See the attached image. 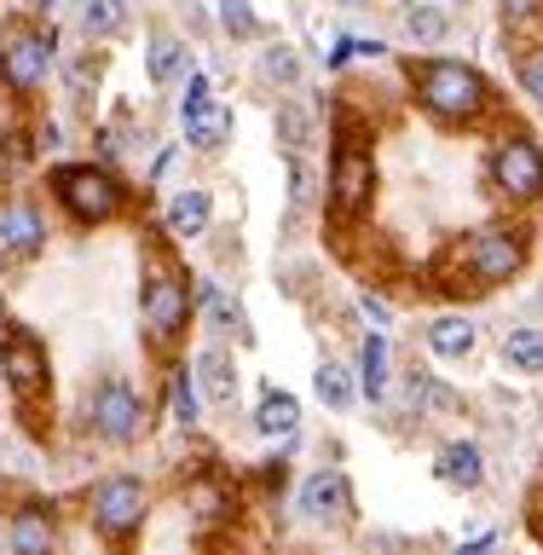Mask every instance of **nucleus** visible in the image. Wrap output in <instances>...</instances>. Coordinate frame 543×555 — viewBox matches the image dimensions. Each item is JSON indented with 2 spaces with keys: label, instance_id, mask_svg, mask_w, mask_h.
Segmentation results:
<instances>
[{
  "label": "nucleus",
  "instance_id": "f257e3e1",
  "mask_svg": "<svg viewBox=\"0 0 543 555\" xmlns=\"http://www.w3.org/2000/svg\"><path fill=\"white\" fill-rule=\"evenodd\" d=\"M405 76L440 128H475L492 111V81L463 59H405Z\"/></svg>",
  "mask_w": 543,
  "mask_h": 555
},
{
  "label": "nucleus",
  "instance_id": "f03ea898",
  "mask_svg": "<svg viewBox=\"0 0 543 555\" xmlns=\"http://www.w3.org/2000/svg\"><path fill=\"white\" fill-rule=\"evenodd\" d=\"M376 197V156L364 145V133L353 128V116H341V133H336V151H329V180H324V208H329V225H359L364 208Z\"/></svg>",
  "mask_w": 543,
  "mask_h": 555
},
{
  "label": "nucleus",
  "instance_id": "7ed1b4c3",
  "mask_svg": "<svg viewBox=\"0 0 543 555\" xmlns=\"http://www.w3.org/2000/svg\"><path fill=\"white\" fill-rule=\"evenodd\" d=\"M0 376L12 388V405L29 428H41L47 416V399H52V376H47V347L29 324H7L0 336Z\"/></svg>",
  "mask_w": 543,
  "mask_h": 555
},
{
  "label": "nucleus",
  "instance_id": "20e7f679",
  "mask_svg": "<svg viewBox=\"0 0 543 555\" xmlns=\"http://www.w3.org/2000/svg\"><path fill=\"white\" fill-rule=\"evenodd\" d=\"M139 319H145V336L156 353H168L173 341L185 336L191 324V284L168 260H151L145 267V284H139Z\"/></svg>",
  "mask_w": 543,
  "mask_h": 555
},
{
  "label": "nucleus",
  "instance_id": "39448f33",
  "mask_svg": "<svg viewBox=\"0 0 543 555\" xmlns=\"http://www.w3.org/2000/svg\"><path fill=\"white\" fill-rule=\"evenodd\" d=\"M47 185H52V197L69 208V220H76V225H104V220L121 215V203H128V197H121V185H116V173H104L93 163L52 168Z\"/></svg>",
  "mask_w": 543,
  "mask_h": 555
},
{
  "label": "nucleus",
  "instance_id": "423d86ee",
  "mask_svg": "<svg viewBox=\"0 0 543 555\" xmlns=\"http://www.w3.org/2000/svg\"><path fill=\"white\" fill-rule=\"evenodd\" d=\"M87 515H93V532L104 538V544H128V538L145 527V515H151L145 480H133V475H104V480L93 486V498H87Z\"/></svg>",
  "mask_w": 543,
  "mask_h": 555
},
{
  "label": "nucleus",
  "instance_id": "0eeeda50",
  "mask_svg": "<svg viewBox=\"0 0 543 555\" xmlns=\"http://www.w3.org/2000/svg\"><path fill=\"white\" fill-rule=\"evenodd\" d=\"M457 260L468 267V284L475 289H497L527 267V243H520V232H509V225H480V232H468Z\"/></svg>",
  "mask_w": 543,
  "mask_h": 555
},
{
  "label": "nucleus",
  "instance_id": "6e6552de",
  "mask_svg": "<svg viewBox=\"0 0 543 555\" xmlns=\"http://www.w3.org/2000/svg\"><path fill=\"white\" fill-rule=\"evenodd\" d=\"M87 423H93V434L104 446H133L139 434H145V399H139L133 382L121 376H104L93 393H87Z\"/></svg>",
  "mask_w": 543,
  "mask_h": 555
},
{
  "label": "nucleus",
  "instance_id": "1a4fd4ad",
  "mask_svg": "<svg viewBox=\"0 0 543 555\" xmlns=\"http://www.w3.org/2000/svg\"><path fill=\"white\" fill-rule=\"evenodd\" d=\"M47 69H52V29L17 24V29L0 35V81H7L17 99H29L35 87L47 81Z\"/></svg>",
  "mask_w": 543,
  "mask_h": 555
},
{
  "label": "nucleus",
  "instance_id": "9d476101",
  "mask_svg": "<svg viewBox=\"0 0 543 555\" xmlns=\"http://www.w3.org/2000/svg\"><path fill=\"white\" fill-rule=\"evenodd\" d=\"M492 185L509 203H538L543 197V145L527 133H503L492 151Z\"/></svg>",
  "mask_w": 543,
  "mask_h": 555
},
{
  "label": "nucleus",
  "instance_id": "9b49d317",
  "mask_svg": "<svg viewBox=\"0 0 543 555\" xmlns=\"http://www.w3.org/2000/svg\"><path fill=\"white\" fill-rule=\"evenodd\" d=\"M295 515H301L307 527H324V532L347 527V520H353V492H347V475H336V468L307 475L301 492H295Z\"/></svg>",
  "mask_w": 543,
  "mask_h": 555
},
{
  "label": "nucleus",
  "instance_id": "f8f14e48",
  "mask_svg": "<svg viewBox=\"0 0 543 555\" xmlns=\"http://www.w3.org/2000/svg\"><path fill=\"white\" fill-rule=\"evenodd\" d=\"M180 121H185V145L191 151H220L225 139H232V111H220V104L208 99V81L203 76H191L185 104H180Z\"/></svg>",
  "mask_w": 543,
  "mask_h": 555
},
{
  "label": "nucleus",
  "instance_id": "ddd939ff",
  "mask_svg": "<svg viewBox=\"0 0 543 555\" xmlns=\"http://www.w3.org/2000/svg\"><path fill=\"white\" fill-rule=\"evenodd\" d=\"M41 249H47V220H41V208L24 203V197L0 203V255L29 260V255H41Z\"/></svg>",
  "mask_w": 543,
  "mask_h": 555
},
{
  "label": "nucleus",
  "instance_id": "4468645a",
  "mask_svg": "<svg viewBox=\"0 0 543 555\" xmlns=\"http://www.w3.org/2000/svg\"><path fill=\"white\" fill-rule=\"evenodd\" d=\"M434 475H440L451 492H480L486 486V451L475 440H451V446H440V457H434Z\"/></svg>",
  "mask_w": 543,
  "mask_h": 555
},
{
  "label": "nucleus",
  "instance_id": "2eb2a0df",
  "mask_svg": "<svg viewBox=\"0 0 543 555\" xmlns=\"http://www.w3.org/2000/svg\"><path fill=\"white\" fill-rule=\"evenodd\" d=\"M197 382H203L208 405L232 411V399H237V364H232L225 347H203V353H197Z\"/></svg>",
  "mask_w": 543,
  "mask_h": 555
},
{
  "label": "nucleus",
  "instance_id": "dca6fc26",
  "mask_svg": "<svg viewBox=\"0 0 543 555\" xmlns=\"http://www.w3.org/2000/svg\"><path fill=\"white\" fill-rule=\"evenodd\" d=\"M428 347L440 359H468L480 347V324H468V319H457V312H445V319H434L428 324Z\"/></svg>",
  "mask_w": 543,
  "mask_h": 555
},
{
  "label": "nucleus",
  "instance_id": "f3484780",
  "mask_svg": "<svg viewBox=\"0 0 543 555\" xmlns=\"http://www.w3.org/2000/svg\"><path fill=\"white\" fill-rule=\"evenodd\" d=\"M7 544H12L17 555H41V550H52V515H47V503H24V509H17Z\"/></svg>",
  "mask_w": 543,
  "mask_h": 555
},
{
  "label": "nucleus",
  "instance_id": "a211bd4d",
  "mask_svg": "<svg viewBox=\"0 0 543 555\" xmlns=\"http://www.w3.org/2000/svg\"><path fill=\"white\" fill-rule=\"evenodd\" d=\"M208 220H215V203H208V191H197V185L168 203V232L173 237H203Z\"/></svg>",
  "mask_w": 543,
  "mask_h": 555
},
{
  "label": "nucleus",
  "instance_id": "6ab92c4d",
  "mask_svg": "<svg viewBox=\"0 0 543 555\" xmlns=\"http://www.w3.org/2000/svg\"><path fill=\"white\" fill-rule=\"evenodd\" d=\"M503 371L543 376V330L520 324V330H509V336H503Z\"/></svg>",
  "mask_w": 543,
  "mask_h": 555
},
{
  "label": "nucleus",
  "instance_id": "aec40b11",
  "mask_svg": "<svg viewBox=\"0 0 543 555\" xmlns=\"http://www.w3.org/2000/svg\"><path fill=\"white\" fill-rule=\"evenodd\" d=\"M76 24L87 41H111V35L128 29V0H81Z\"/></svg>",
  "mask_w": 543,
  "mask_h": 555
},
{
  "label": "nucleus",
  "instance_id": "412c9836",
  "mask_svg": "<svg viewBox=\"0 0 543 555\" xmlns=\"http://www.w3.org/2000/svg\"><path fill=\"white\" fill-rule=\"evenodd\" d=\"M295 423H301V405H295V393H277V388H272L267 399H260V416H255L260 434H284V440H289Z\"/></svg>",
  "mask_w": 543,
  "mask_h": 555
},
{
  "label": "nucleus",
  "instance_id": "4be33fe9",
  "mask_svg": "<svg viewBox=\"0 0 543 555\" xmlns=\"http://www.w3.org/2000/svg\"><path fill=\"white\" fill-rule=\"evenodd\" d=\"M312 388H319V399H324L329 411H347V405H353V376H347L341 359H324L319 376H312Z\"/></svg>",
  "mask_w": 543,
  "mask_h": 555
},
{
  "label": "nucleus",
  "instance_id": "5701e85b",
  "mask_svg": "<svg viewBox=\"0 0 543 555\" xmlns=\"http://www.w3.org/2000/svg\"><path fill=\"white\" fill-rule=\"evenodd\" d=\"M405 35L416 47H440L451 35V12H440V7H405Z\"/></svg>",
  "mask_w": 543,
  "mask_h": 555
},
{
  "label": "nucleus",
  "instance_id": "b1692460",
  "mask_svg": "<svg viewBox=\"0 0 543 555\" xmlns=\"http://www.w3.org/2000/svg\"><path fill=\"white\" fill-rule=\"evenodd\" d=\"M359 376H364V388H371V399H382V388H388V341H382L376 330L359 347Z\"/></svg>",
  "mask_w": 543,
  "mask_h": 555
},
{
  "label": "nucleus",
  "instance_id": "393cba45",
  "mask_svg": "<svg viewBox=\"0 0 543 555\" xmlns=\"http://www.w3.org/2000/svg\"><path fill=\"white\" fill-rule=\"evenodd\" d=\"M260 76H267V81H277L284 93H295V87H301V59H295V47H284V41H277V47H267V52H260Z\"/></svg>",
  "mask_w": 543,
  "mask_h": 555
},
{
  "label": "nucleus",
  "instance_id": "a878e982",
  "mask_svg": "<svg viewBox=\"0 0 543 555\" xmlns=\"http://www.w3.org/2000/svg\"><path fill=\"white\" fill-rule=\"evenodd\" d=\"M185 64V47L173 41V35H151V47H145V69H151V81L163 87V81H173V69Z\"/></svg>",
  "mask_w": 543,
  "mask_h": 555
},
{
  "label": "nucleus",
  "instance_id": "bb28decb",
  "mask_svg": "<svg viewBox=\"0 0 543 555\" xmlns=\"http://www.w3.org/2000/svg\"><path fill=\"white\" fill-rule=\"evenodd\" d=\"M272 128H277V139H284L289 151H301L307 139H312V116L301 111V104H277V121H272Z\"/></svg>",
  "mask_w": 543,
  "mask_h": 555
},
{
  "label": "nucleus",
  "instance_id": "cd10ccee",
  "mask_svg": "<svg viewBox=\"0 0 543 555\" xmlns=\"http://www.w3.org/2000/svg\"><path fill=\"white\" fill-rule=\"evenodd\" d=\"M220 29L237 35V41H255V35H260V17H255L249 0H220Z\"/></svg>",
  "mask_w": 543,
  "mask_h": 555
},
{
  "label": "nucleus",
  "instance_id": "c85d7f7f",
  "mask_svg": "<svg viewBox=\"0 0 543 555\" xmlns=\"http://www.w3.org/2000/svg\"><path fill=\"white\" fill-rule=\"evenodd\" d=\"M173 423H197V393H191V371L185 364H173Z\"/></svg>",
  "mask_w": 543,
  "mask_h": 555
},
{
  "label": "nucleus",
  "instance_id": "c756f323",
  "mask_svg": "<svg viewBox=\"0 0 543 555\" xmlns=\"http://www.w3.org/2000/svg\"><path fill=\"white\" fill-rule=\"evenodd\" d=\"M520 87H527V93H532V104L543 111V41L520 52Z\"/></svg>",
  "mask_w": 543,
  "mask_h": 555
},
{
  "label": "nucleus",
  "instance_id": "7c9ffc66",
  "mask_svg": "<svg viewBox=\"0 0 543 555\" xmlns=\"http://www.w3.org/2000/svg\"><path fill=\"white\" fill-rule=\"evenodd\" d=\"M497 12H503L509 29H520V24H538L543 17V0H497Z\"/></svg>",
  "mask_w": 543,
  "mask_h": 555
},
{
  "label": "nucleus",
  "instance_id": "2f4dec72",
  "mask_svg": "<svg viewBox=\"0 0 543 555\" xmlns=\"http://www.w3.org/2000/svg\"><path fill=\"white\" fill-rule=\"evenodd\" d=\"M364 319H371V324H388V301H382V295H364Z\"/></svg>",
  "mask_w": 543,
  "mask_h": 555
},
{
  "label": "nucleus",
  "instance_id": "473e14b6",
  "mask_svg": "<svg viewBox=\"0 0 543 555\" xmlns=\"http://www.w3.org/2000/svg\"><path fill=\"white\" fill-rule=\"evenodd\" d=\"M336 7H347V12H359V7H371V0H336Z\"/></svg>",
  "mask_w": 543,
  "mask_h": 555
}]
</instances>
